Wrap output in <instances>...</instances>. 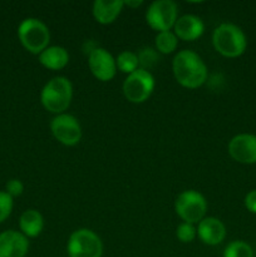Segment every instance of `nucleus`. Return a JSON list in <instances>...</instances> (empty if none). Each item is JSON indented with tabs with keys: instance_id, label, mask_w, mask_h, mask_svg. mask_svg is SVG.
Returning a JSON list of instances; mask_svg holds the SVG:
<instances>
[{
	"instance_id": "nucleus-1",
	"label": "nucleus",
	"mask_w": 256,
	"mask_h": 257,
	"mask_svg": "<svg viewBox=\"0 0 256 257\" xmlns=\"http://www.w3.org/2000/svg\"><path fill=\"white\" fill-rule=\"evenodd\" d=\"M175 79L182 87L197 89L205 84L208 77L207 65L196 52L190 49L180 50L172 60Z\"/></svg>"
},
{
	"instance_id": "nucleus-2",
	"label": "nucleus",
	"mask_w": 256,
	"mask_h": 257,
	"mask_svg": "<svg viewBox=\"0 0 256 257\" xmlns=\"http://www.w3.org/2000/svg\"><path fill=\"white\" fill-rule=\"evenodd\" d=\"M212 45L222 57L237 58L245 53L247 39L240 27L232 23H222L213 30Z\"/></svg>"
},
{
	"instance_id": "nucleus-3",
	"label": "nucleus",
	"mask_w": 256,
	"mask_h": 257,
	"mask_svg": "<svg viewBox=\"0 0 256 257\" xmlns=\"http://www.w3.org/2000/svg\"><path fill=\"white\" fill-rule=\"evenodd\" d=\"M73 98V85L68 78L54 77L45 83L40 92V102L50 113L62 114L69 108Z\"/></svg>"
},
{
	"instance_id": "nucleus-4",
	"label": "nucleus",
	"mask_w": 256,
	"mask_h": 257,
	"mask_svg": "<svg viewBox=\"0 0 256 257\" xmlns=\"http://www.w3.org/2000/svg\"><path fill=\"white\" fill-rule=\"evenodd\" d=\"M18 38L28 52L39 55L49 47L50 32L47 24L42 20L37 18H27L18 28Z\"/></svg>"
},
{
	"instance_id": "nucleus-5",
	"label": "nucleus",
	"mask_w": 256,
	"mask_h": 257,
	"mask_svg": "<svg viewBox=\"0 0 256 257\" xmlns=\"http://www.w3.org/2000/svg\"><path fill=\"white\" fill-rule=\"evenodd\" d=\"M175 211L183 222L195 225V223L201 222L206 217L207 201H206L205 196L197 191H183L176 198Z\"/></svg>"
},
{
	"instance_id": "nucleus-6",
	"label": "nucleus",
	"mask_w": 256,
	"mask_h": 257,
	"mask_svg": "<svg viewBox=\"0 0 256 257\" xmlns=\"http://www.w3.org/2000/svg\"><path fill=\"white\" fill-rule=\"evenodd\" d=\"M155 85L156 82L152 73L138 68L136 72L128 74L123 82V94L128 102L141 104L152 95Z\"/></svg>"
},
{
	"instance_id": "nucleus-7",
	"label": "nucleus",
	"mask_w": 256,
	"mask_h": 257,
	"mask_svg": "<svg viewBox=\"0 0 256 257\" xmlns=\"http://www.w3.org/2000/svg\"><path fill=\"white\" fill-rule=\"evenodd\" d=\"M69 257H102L103 242L99 236L89 228H78L67 243Z\"/></svg>"
},
{
	"instance_id": "nucleus-8",
	"label": "nucleus",
	"mask_w": 256,
	"mask_h": 257,
	"mask_svg": "<svg viewBox=\"0 0 256 257\" xmlns=\"http://www.w3.org/2000/svg\"><path fill=\"white\" fill-rule=\"evenodd\" d=\"M177 19L178 8L172 0H156L146 12V22L157 33L172 30Z\"/></svg>"
},
{
	"instance_id": "nucleus-9",
	"label": "nucleus",
	"mask_w": 256,
	"mask_h": 257,
	"mask_svg": "<svg viewBox=\"0 0 256 257\" xmlns=\"http://www.w3.org/2000/svg\"><path fill=\"white\" fill-rule=\"evenodd\" d=\"M50 131L53 137L67 147H73L82 140V127L79 120L68 113L55 115L50 122Z\"/></svg>"
},
{
	"instance_id": "nucleus-10",
	"label": "nucleus",
	"mask_w": 256,
	"mask_h": 257,
	"mask_svg": "<svg viewBox=\"0 0 256 257\" xmlns=\"http://www.w3.org/2000/svg\"><path fill=\"white\" fill-rule=\"evenodd\" d=\"M88 67L93 77L100 82H109L115 77V58L104 48H93L88 54Z\"/></svg>"
},
{
	"instance_id": "nucleus-11",
	"label": "nucleus",
	"mask_w": 256,
	"mask_h": 257,
	"mask_svg": "<svg viewBox=\"0 0 256 257\" xmlns=\"http://www.w3.org/2000/svg\"><path fill=\"white\" fill-rule=\"evenodd\" d=\"M228 155L236 162L243 165L256 163V136L241 133L231 138L228 142Z\"/></svg>"
},
{
	"instance_id": "nucleus-12",
	"label": "nucleus",
	"mask_w": 256,
	"mask_h": 257,
	"mask_svg": "<svg viewBox=\"0 0 256 257\" xmlns=\"http://www.w3.org/2000/svg\"><path fill=\"white\" fill-rule=\"evenodd\" d=\"M29 241L22 232L8 230L0 233V257H25Z\"/></svg>"
},
{
	"instance_id": "nucleus-13",
	"label": "nucleus",
	"mask_w": 256,
	"mask_h": 257,
	"mask_svg": "<svg viewBox=\"0 0 256 257\" xmlns=\"http://www.w3.org/2000/svg\"><path fill=\"white\" fill-rule=\"evenodd\" d=\"M173 33L178 39L185 40V42H193L202 37L205 33V23L197 15H182L176 20Z\"/></svg>"
},
{
	"instance_id": "nucleus-14",
	"label": "nucleus",
	"mask_w": 256,
	"mask_h": 257,
	"mask_svg": "<svg viewBox=\"0 0 256 257\" xmlns=\"http://www.w3.org/2000/svg\"><path fill=\"white\" fill-rule=\"evenodd\" d=\"M197 236L205 245L216 246L225 240L226 227L218 218L205 217L198 222Z\"/></svg>"
},
{
	"instance_id": "nucleus-15",
	"label": "nucleus",
	"mask_w": 256,
	"mask_h": 257,
	"mask_svg": "<svg viewBox=\"0 0 256 257\" xmlns=\"http://www.w3.org/2000/svg\"><path fill=\"white\" fill-rule=\"evenodd\" d=\"M124 7L123 0H95L93 3L92 13L95 22L102 25L112 24L122 12Z\"/></svg>"
},
{
	"instance_id": "nucleus-16",
	"label": "nucleus",
	"mask_w": 256,
	"mask_h": 257,
	"mask_svg": "<svg viewBox=\"0 0 256 257\" xmlns=\"http://www.w3.org/2000/svg\"><path fill=\"white\" fill-rule=\"evenodd\" d=\"M39 62L47 69L60 70L69 63V53L64 47L52 45L40 53Z\"/></svg>"
},
{
	"instance_id": "nucleus-17",
	"label": "nucleus",
	"mask_w": 256,
	"mask_h": 257,
	"mask_svg": "<svg viewBox=\"0 0 256 257\" xmlns=\"http://www.w3.org/2000/svg\"><path fill=\"white\" fill-rule=\"evenodd\" d=\"M19 227L25 237H37L44 228V218L39 211L29 208L20 216Z\"/></svg>"
},
{
	"instance_id": "nucleus-18",
	"label": "nucleus",
	"mask_w": 256,
	"mask_h": 257,
	"mask_svg": "<svg viewBox=\"0 0 256 257\" xmlns=\"http://www.w3.org/2000/svg\"><path fill=\"white\" fill-rule=\"evenodd\" d=\"M156 50L161 54H171L177 49L178 38L173 33V30L168 32H160L157 33L155 38Z\"/></svg>"
},
{
	"instance_id": "nucleus-19",
	"label": "nucleus",
	"mask_w": 256,
	"mask_h": 257,
	"mask_svg": "<svg viewBox=\"0 0 256 257\" xmlns=\"http://www.w3.org/2000/svg\"><path fill=\"white\" fill-rule=\"evenodd\" d=\"M115 64H117L118 70L125 73L127 75L136 72L140 68L137 54L135 52H131V50H124V52L119 53L118 57L115 58Z\"/></svg>"
},
{
	"instance_id": "nucleus-20",
	"label": "nucleus",
	"mask_w": 256,
	"mask_h": 257,
	"mask_svg": "<svg viewBox=\"0 0 256 257\" xmlns=\"http://www.w3.org/2000/svg\"><path fill=\"white\" fill-rule=\"evenodd\" d=\"M223 257H253V250L245 241L236 240L226 246Z\"/></svg>"
},
{
	"instance_id": "nucleus-21",
	"label": "nucleus",
	"mask_w": 256,
	"mask_h": 257,
	"mask_svg": "<svg viewBox=\"0 0 256 257\" xmlns=\"http://www.w3.org/2000/svg\"><path fill=\"white\" fill-rule=\"evenodd\" d=\"M137 57L141 69L150 72L151 68L155 67L158 60H160V53L156 49H153V48H143L142 50H140Z\"/></svg>"
},
{
	"instance_id": "nucleus-22",
	"label": "nucleus",
	"mask_w": 256,
	"mask_h": 257,
	"mask_svg": "<svg viewBox=\"0 0 256 257\" xmlns=\"http://www.w3.org/2000/svg\"><path fill=\"white\" fill-rule=\"evenodd\" d=\"M176 236H177V238L181 242L190 243L197 236V228L193 225H191V223L182 222L181 225H178L177 230H176Z\"/></svg>"
},
{
	"instance_id": "nucleus-23",
	"label": "nucleus",
	"mask_w": 256,
	"mask_h": 257,
	"mask_svg": "<svg viewBox=\"0 0 256 257\" xmlns=\"http://www.w3.org/2000/svg\"><path fill=\"white\" fill-rule=\"evenodd\" d=\"M13 197L7 192L0 191V223L4 222L13 211Z\"/></svg>"
},
{
	"instance_id": "nucleus-24",
	"label": "nucleus",
	"mask_w": 256,
	"mask_h": 257,
	"mask_svg": "<svg viewBox=\"0 0 256 257\" xmlns=\"http://www.w3.org/2000/svg\"><path fill=\"white\" fill-rule=\"evenodd\" d=\"M7 191L5 192L8 193V195H10L12 197H18V196H20L23 193V191H24V185H23V182L20 180H18V178H13V180H9L7 183Z\"/></svg>"
},
{
	"instance_id": "nucleus-25",
	"label": "nucleus",
	"mask_w": 256,
	"mask_h": 257,
	"mask_svg": "<svg viewBox=\"0 0 256 257\" xmlns=\"http://www.w3.org/2000/svg\"><path fill=\"white\" fill-rule=\"evenodd\" d=\"M245 207L251 213H256V190L250 191L245 197Z\"/></svg>"
},
{
	"instance_id": "nucleus-26",
	"label": "nucleus",
	"mask_w": 256,
	"mask_h": 257,
	"mask_svg": "<svg viewBox=\"0 0 256 257\" xmlns=\"http://www.w3.org/2000/svg\"><path fill=\"white\" fill-rule=\"evenodd\" d=\"M142 4H143V0H127V2H124V7L131 8V9L140 8Z\"/></svg>"
}]
</instances>
